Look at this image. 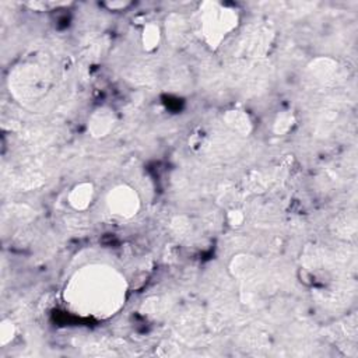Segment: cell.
I'll list each match as a JSON object with an SVG mask.
<instances>
[{
  "label": "cell",
  "mask_w": 358,
  "mask_h": 358,
  "mask_svg": "<svg viewBox=\"0 0 358 358\" xmlns=\"http://www.w3.org/2000/svg\"><path fill=\"white\" fill-rule=\"evenodd\" d=\"M14 331L16 330H14V325L11 323V320L5 319L2 322V326H0V340H2L3 346L7 344L14 337Z\"/></svg>",
  "instance_id": "cell-4"
},
{
  "label": "cell",
  "mask_w": 358,
  "mask_h": 358,
  "mask_svg": "<svg viewBox=\"0 0 358 358\" xmlns=\"http://www.w3.org/2000/svg\"><path fill=\"white\" fill-rule=\"evenodd\" d=\"M111 210L114 209L115 214L122 216V217H131L136 214L137 210V196L132 189L126 188H118L114 192H111L108 199Z\"/></svg>",
  "instance_id": "cell-1"
},
{
  "label": "cell",
  "mask_w": 358,
  "mask_h": 358,
  "mask_svg": "<svg viewBox=\"0 0 358 358\" xmlns=\"http://www.w3.org/2000/svg\"><path fill=\"white\" fill-rule=\"evenodd\" d=\"M92 195H94V189H92L91 184H80L73 188L70 196V204L77 210H83L86 207L90 206V203L92 200Z\"/></svg>",
  "instance_id": "cell-2"
},
{
  "label": "cell",
  "mask_w": 358,
  "mask_h": 358,
  "mask_svg": "<svg viewBox=\"0 0 358 358\" xmlns=\"http://www.w3.org/2000/svg\"><path fill=\"white\" fill-rule=\"evenodd\" d=\"M107 6H108L109 9H112V10H116V9H125L126 6H129V3L127 2H123V3H115V2H112V3H107Z\"/></svg>",
  "instance_id": "cell-6"
},
{
  "label": "cell",
  "mask_w": 358,
  "mask_h": 358,
  "mask_svg": "<svg viewBox=\"0 0 358 358\" xmlns=\"http://www.w3.org/2000/svg\"><path fill=\"white\" fill-rule=\"evenodd\" d=\"M228 220H229L231 225H241L244 221V214L238 210H234L228 214Z\"/></svg>",
  "instance_id": "cell-5"
},
{
  "label": "cell",
  "mask_w": 358,
  "mask_h": 358,
  "mask_svg": "<svg viewBox=\"0 0 358 358\" xmlns=\"http://www.w3.org/2000/svg\"><path fill=\"white\" fill-rule=\"evenodd\" d=\"M160 42V28L156 24H148L143 31V45L147 50L157 48Z\"/></svg>",
  "instance_id": "cell-3"
}]
</instances>
